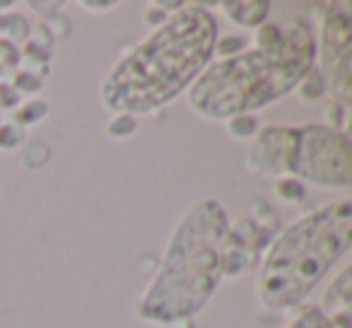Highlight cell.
I'll list each match as a JSON object with an SVG mask.
<instances>
[{
  "mask_svg": "<svg viewBox=\"0 0 352 328\" xmlns=\"http://www.w3.org/2000/svg\"><path fill=\"white\" fill-rule=\"evenodd\" d=\"M220 27L208 8L184 6L111 65L99 89L111 113L147 116L186 92L215 56Z\"/></svg>",
  "mask_w": 352,
  "mask_h": 328,
  "instance_id": "obj_1",
  "label": "cell"
},
{
  "mask_svg": "<svg viewBox=\"0 0 352 328\" xmlns=\"http://www.w3.org/2000/svg\"><path fill=\"white\" fill-rule=\"evenodd\" d=\"M230 217L217 198L193 203L176 222L152 283L138 299L145 323L174 326L208 307L227 273Z\"/></svg>",
  "mask_w": 352,
  "mask_h": 328,
  "instance_id": "obj_2",
  "label": "cell"
},
{
  "mask_svg": "<svg viewBox=\"0 0 352 328\" xmlns=\"http://www.w3.org/2000/svg\"><path fill=\"white\" fill-rule=\"evenodd\" d=\"M316 61V39L309 22L283 27L275 44L222 58L208 65L188 87V107L208 121H230L241 113L287 97L299 87Z\"/></svg>",
  "mask_w": 352,
  "mask_h": 328,
  "instance_id": "obj_3",
  "label": "cell"
},
{
  "mask_svg": "<svg viewBox=\"0 0 352 328\" xmlns=\"http://www.w3.org/2000/svg\"><path fill=\"white\" fill-rule=\"evenodd\" d=\"M352 201L323 203L297 217L265 249L258 270V299L268 311L302 304L326 273L350 251Z\"/></svg>",
  "mask_w": 352,
  "mask_h": 328,
  "instance_id": "obj_4",
  "label": "cell"
},
{
  "mask_svg": "<svg viewBox=\"0 0 352 328\" xmlns=\"http://www.w3.org/2000/svg\"><path fill=\"white\" fill-rule=\"evenodd\" d=\"M289 177L318 188H350L352 147L347 133L333 131L323 123L297 126Z\"/></svg>",
  "mask_w": 352,
  "mask_h": 328,
  "instance_id": "obj_5",
  "label": "cell"
},
{
  "mask_svg": "<svg viewBox=\"0 0 352 328\" xmlns=\"http://www.w3.org/2000/svg\"><path fill=\"white\" fill-rule=\"evenodd\" d=\"M345 3H318L321 34L316 44L318 70L326 80L336 104L350 107L352 102V17Z\"/></svg>",
  "mask_w": 352,
  "mask_h": 328,
  "instance_id": "obj_6",
  "label": "cell"
},
{
  "mask_svg": "<svg viewBox=\"0 0 352 328\" xmlns=\"http://www.w3.org/2000/svg\"><path fill=\"white\" fill-rule=\"evenodd\" d=\"M297 126L258 128L246 152V169L254 177H289Z\"/></svg>",
  "mask_w": 352,
  "mask_h": 328,
  "instance_id": "obj_7",
  "label": "cell"
},
{
  "mask_svg": "<svg viewBox=\"0 0 352 328\" xmlns=\"http://www.w3.org/2000/svg\"><path fill=\"white\" fill-rule=\"evenodd\" d=\"M270 237H273V227L263 225L256 210L254 215L241 217L234 227H230V254H227L225 278L246 273L256 263L261 251L270 244Z\"/></svg>",
  "mask_w": 352,
  "mask_h": 328,
  "instance_id": "obj_8",
  "label": "cell"
},
{
  "mask_svg": "<svg viewBox=\"0 0 352 328\" xmlns=\"http://www.w3.org/2000/svg\"><path fill=\"white\" fill-rule=\"evenodd\" d=\"M220 10L225 12V17L232 25L244 27V30H258L268 20L270 3H263V0H225V3H220Z\"/></svg>",
  "mask_w": 352,
  "mask_h": 328,
  "instance_id": "obj_9",
  "label": "cell"
},
{
  "mask_svg": "<svg viewBox=\"0 0 352 328\" xmlns=\"http://www.w3.org/2000/svg\"><path fill=\"white\" fill-rule=\"evenodd\" d=\"M297 92H299V97H302L304 102H318V99H321L323 94L328 92L326 80H323L321 70H318V68H311V70H309L307 78H304L302 83H299Z\"/></svg>",
  "mask_w": 352,
  "mask_h": 328,
  "instance_id": "obj_10",
  "label": "cell"
},
{
  "mask_svg": "<svg viewBox=\"0 0 352 328\" xmlns=\"http://www.w3.org/2000/svg\"><path fill=\"white\" fill-rule=\"evenodd\" d=\"M227 133L236 140H246V138H254L258 133V118L256 113H241L227 121Z\"/></svg>",
  "mask_w": 352,
  "mask_h": 328,
  "instance_id": "obj_11",
  "label": "cell"
},
{
  "mask_svg": "<svg viewBox=\"0 0 352 328\" xmlns=\"http://www.w3.org/2000/svg\"><path fill=\"white\" fill-rule=\"evenodd\" d=\"M275 193H278L280 201H287V203H297L307 196V188L299 179L294 177H280L275 182Z\"/></svg>",
  "mask_w": 352,
  "mask_h": 328,
  "instance_id": "obj_12",
  "label": "cell"
},
{
  "mask_svg": "<svg viewBox=\"0 0 352 328\" xmlns=\"http://www.w3.org/2000/svg\"><path fill=\"white\" fill-rule=\"evenodd\" d=\"M46 113H49V104L46 102H30L15 111V126L27 128L32 123H39L41 118H46Z\"/></svg>",
  "mask_w": 352,
  "mask_h": 328,
  "instance_id": "obj_13",
  "label": "cell"
},
{
  "mask_svg": "<svg viewBox=\"0 0 352 328\" xmlns=\"http://www.w3.org/2000/svg\"><path fill=\"white\" fill-rule=\"evenodd\" d=\"M287 328H333V326L318 307H307L297 314V318Z\"/></svg>",
  "mask_w": 352,
  "mask_h": 328,
  "instance_id": "obj_14",
  "label": "cell"
},
{
  "mask_svg": "<svg viewBox=\"0 0 352 328\" xmlns=\"http://www.w3.org/2000/svg\"><path fill=\"white\" fill-rule=\"evenodd\" d=\"M135 128H138L135 116H131V113H113V118L107 126V133L111 138H128L135 133Z\"/></svg>",
  "mask_w": 352,
  "mask_h": 328,
  "instance_id": "obj_15",
  "label": "cell"
},
{
  "mask_svg": "<svg viewBox=\"0 0 352 328\" xmlns=\"http://www.w3.org/2000/svg\"><path fill=\"white\" fill-rule=\"evenodd\" d=\"M25 142V131L15 123H0V150H17Z\"/></svg>",
  "mask_w": 352,
  "mask_h": 328,
  "instance_id": "obj_16",
  "label": "cell"
},
{
  "mask_svg": "<svg viewBox=\"0 0 352 328\" xmlns=\"http://www.w3.org/2000/svg\"><path fill=\"white\" fill-rule=\"evenodd\" d=\"M246 44H249V39H246V36L232 34V36H225V39H217L215 51L220 56H225V58H232V56H236V54H241V51H246Z\"/></svg>",
  "mask_w": 352,
  "mask_h": 328,
  "instance_id": "obj_17",
  "label": "cell"
},
{
  "mask_svg": "<svg viewBox=\"0 0 352 328\" xmlns=\"http://www.w3.org/2000/svg\"><path fill=\"white\" fill-rule=\"evenodd\" d=\"M41 78L36 73H32V70H25V73H17V78H15V83H12V87L17 89V92H27V94H34V92H39L41 89Z\"/></svg>",
  "mask_w": 352,
  "mask_h": 328,
  "instance_id": "obj_18",
  "label": "cell"
},
{
  "mask_svg": "<svg viewBox=\"0 0 352 328\" xmlns=\"http://www.w3.org/2000/svg\"><path fill=\"white\" fill-rule=\"evenodd\" d=\"M22 61V51L10 41L0 39V68H17V63Z\"/></svg>",
  "mask_w": 352,
  "mask_h": 328,
  "instance_id": "obj_19",
  "label": "cell"
},
{
  "mask_svg": "<svg viewBox=\"0 0 352 328\" xmlns=\"http://www.w3.org/2000/svg\"><path fill=\"white\" fill-rule=\"evenodd\" d=\"M49 145H44V142H34V145L27 147L25 152V164L27 167H39V164H44V160L49 157V150H46Z\"/></svg>",
  "mask_w": 352,
  "mask_h": 328,
  "instance_id": "obj_20",
  "label": "cell"
},
{
  "mask_svg": "<svg viewBox=\"0 0 352 328\" xmlns=\"http://www.w3.org/2000/svg\"><path fill=\"white\" fill-rule=\"evenodd\" d=\"M20 99H22V94L17 92L12 85H8V83H0V111L3 109H15V107H20Z\"/></svg>",
  "mask_w": 352,
  "mask_h": 328,
  "instance_id": "obj_21",
  "label": "cell"
},
{
  "mask_svg": "<svg viewBox=\"0 0 352 328\" xmlns=\"http://www.w3.org/2000/svg\"><path fill=\"white\" fill-rule=\"evenodd\" d=\"M85 8L87 10H111L116 8V3H85Z\"/></svg>",
  "mask_w": 352,
  "mask_h": 328,
  "instance_id": "obj_22",
  "label": "cell"
},
{
  "mask_svg": "<svg viewBox=\"0 0 352 328\" xmlns=\"http://www.w3.org/2000/svg\"><path fill=\"white\" fill-rule=\"evenodd\" d=\"M10 8H15V3H10V0H8V3H0V10H10Z\"/></svg>",
  "mask_w": 352,
  "mask_h": 328,
  "instance_id": "obj_23",
  "label": "cell"
},
{
  "mask_svg": "<svg viewBox=\"0 0 352 328\" xmlns=\"http://www.w3.org/2000/svg\"><path fill=\"white\" fill-rule=\"evenodd\" d=\"M0 123H3V111H0Z\"/></svg>",
  "mask_w": 352,
  "mask_h": 328,
  "instance_id": "obj_24",
  "label": "cell"
},
{
  "mask_svg": "<svg viewBox=\"0 0 352 328\" xmlns=\"http://www.w3.org/2000/svg\"><path fill=\"white\" fill-rule=\"evenodd\" d=\"M0 75H3V68H0Z\"/></svg>",
  "mask_w": 352,
  "mask_h": 328,
  "instance_id": "obj_25",
  "label": "cell"
}]
</instances>
